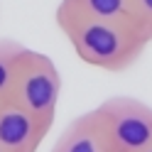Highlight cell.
Listing matches in <instances>:
<instances>
[{
	"label": "cell",
	"mask_w": 152,
	"mask_h": 152,
	"mask_svg": "<svg viewBox=\"0 0 152 152\" xmlns=\"http://www.w3.org/2000/svg\"><path fill=\"white\" fill-rule=\"evenodd\" d=\"M54 20L76 56L103 71L118 74L130 69L150 44L132 22L91 17L64 5H56Z\"/></svg>",
	"instance_id": "1"
},
{
	"label": "cell",
	"mask_w": 152,
	"mask_h": 152,
	"mask_svg": "<svg viewBox=\"0 0 152 152\" xmlns=\"http://www.w3.org/2000/svg\"><path fill=\"white\" fill-rule=\"evenodd\" d=\"M10 101L20 103L44 125H54L61 101V74L44 52L25 47L17 61Z\"/></svg>",
	"instance_id": "2"
},
{
	"label": "cell",
	"mask_w": 152,
	"mask_h": 152,
	"mask_svg": "<svg viewBox=\"0 0 152 152\" xmlns=\"http://www.w3.org/2000/svg\"><path fill=\"white\" fill-rule=\"evenodd\" d=\"M91 115L108 152H140L152 145V106L137 98H106Z\"/></svg>",
	"instance_id": "3"
},
{
	"label": "cell",
	"mask_w": 152,
	"mask_h": 152,
	"mask_svg": "<svg viewBox=\"0 0 152 152\" xmlns=\"http://www.w3.org/2000/svg\"><path fill=\"white\" fill-rule=\"evenodd\" d=\"M52 128L7 98L0 103V147L5 152H37Z\"/></svg>",
	"instance_id": "4"
},
{
	"label": "cell",
	"mask_w": 152,
	"mask_h": 152,
	"mask_svg": "<svg viewBox=\"0 0 152 152\" xmlns=\"http://www.w3.org/2000/svg\"><path fill=\"white\" fill-rule=\"evenodd\" d=\"M52 152H108L96 123H93L91 110L79 115V118H74L59 132Z\"/></svg>",
	"instance_id": "5"
},
{
	"label": "cell",
	"mask_w": 152,
	"mask_h": 152,
	"mask_svg": "<svg viewBox=\"0 0 152 152\" xmlns=\"http://www.w3.org/2000/svg\"><path fill=\"white\" fill-rule=\"evenodd\" d=\"M59 5L79 10L91 17L130 22V0H59Z\"/></svg>",
	"instance_id": "6"
},
{
	"label": "cell",
	"mask_w": 152,
	"mask_h": 152,
	"mask_svg": "<svg viewBox=\"0 0 152 152\" xmlns=\"http://www.w3.org/2000/svg\"><path fill=\"white\" fill-rule=\"evenodd\" d=\"M22 49L25 47L15 39H0V103H5L12 93V81Z\"/></svg>",
	"instance_id": "7"
},
{
	"label": "cell",
	"mask_w": 152,
	"mask_h": 152,
	"mask_svg": "<svg viewBox=\"0 0 152 152\" xmlns=\"http://www.w3.org/2000/svg\"><path fill=\"white\" fill-rule=\"evenodd\" d=\"M130 22L147 42H152V0H130Z\"/></svg>",
	"instance_id": "8"
},
{
	"label": "cell",
	"mask_w": 152,
	"mask_h": 152,
	"mask_svg": "<svg viewBox=\"0 0 152 152\" xmlns=\"http://www.w3.org/2000/svg\"><path fill=\"white\" fill-rule=\"evenodd\" d=\"M140 152H152V145H147V147H142Z\"/></svg>",
	"instance_id": "9"
},
{
	"label": "cell",
	"mask_w": 152,
	"mask_h": 152,
	"mask_svg": "<svg viewBox=\"0 0 152 152\" xmlns=\"http://www.w3.org/2000/svg\"><path fill=\"white\" fill-rule=\"evenodd\" d=\"M0 152H5V150H3V147H0Z\"/></svg>",
	"instance_id": "10"
}]
</instances>
